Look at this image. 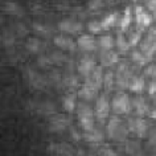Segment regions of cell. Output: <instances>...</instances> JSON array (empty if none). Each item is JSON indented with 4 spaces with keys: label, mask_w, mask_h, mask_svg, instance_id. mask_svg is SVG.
Returning <instances> with one entry per match:
<instances>
[{
    "label": "cell",
    "mask_w": 156,
    "mask_h": 156,
    "mask_svg": "<svg viewBox=\"0 0 156 156\" xmlns=\"http://www.w3.org/2000/svg\"><path fill=\"white\" fill-rule=\"evenodd\" d=\"M77 115H78V122L80 126L83 128V131L93 130L95 127V112L93 111L90 105L87 103V101L78 103L77 107Z\"/></svg>",
    "instance_id": "cell-1"
},
{
    "label": "cell",
    "mask_w": 156,
    "mask_h": 156,
    "mask_svg": "<svg viewBox=\"0 0 156 156\" xmlns=\"http://www.w3.org/2000/svg\"><path fill=\"white\" fill-rule=\"evenodd\" d=\"M130 130L128 126H124V123L119 119V116H112L107 123V136L116 142H124L127 139V135Z\"/></svg>",
    "instance_id": "cell-2"
},
{
    "label": "cell",
    "mask_w": 156,
    "mask_h": 156,
    "mask_svg": "<svg viewBox=\"0 0 156 156\" xmlns=\"http://www.w3.org/2000/svg\"><path fill=\"white\" fill-rule=\"evenodd\" d=\"M111 110L115 115H127L132 110V101L126 93H118L111 99Z\"/></svg>",
    "instance_id": "cell-3"
},
{
    "label": "cell",
    "mask_w": 156,
    "mask_h": 156,
    "mask_svg": "<svg viewBox=\"0 0 156 156\" xmlns=\"http://www.w3.org/2000/svg\"><path fill=\"white\" fill-rule=\"evenodd\" d=\"M132 77H134V72H132L130 65L126 64V62H122V64L118 65L115 72V78H116V86L119 89H128Z\"/></svg>",
    "instance_id": "cell-4"
},
{
    "label": "cell",
    "mask_w": 156,
    "mask_h": 156,
    "mask_svg": "<svg viewBox=\"0 0 156 156\" xmlns=\"http://www.w3.org/2000/svg\"><path fill=\"white\" fill-rule=\"evenodd\" d=\"M110 111H111V102L108 99L107 94L98 95V98L95 99V106H94L95 116L99 120H105L110 114Z\"/></svg>",
    "instance_id": "cell-5"
},
{
    "label": "cell",
    "mask_w": 156,
    "mask_h": 156,
    "mask_svg": "<svg viewBox=\"0 0 156 156\" xmlns=\"http://www.w3.org/2000/svg\"><path fill=\"white\" fill-rule=\"evenodd\" d=\"M152 20H154V16L151 13H148L146 8L142 5L135 7V24H136V29L143 30L151 27Z\"/></svg>",
    "instance_id": "cell-6"
},
{
    "label": "cell",
    "mask_w": 156,
    "mask_h": 156,
    "mask_svg": "<svg viewBox=\"0 0 156 156\" xmlns=\"http://www.w3.org/2000/svg\"><path fill=\"white\" fill-rule=\"evenodd\" d=\"M128 130L138 136V138H144L148 134V124L143 119V116H136V118L128 119Z\"/></svg>",
    "instance_id": "cell-7"
},
{
    "label": "cell",
    "mask_w": 156,
    "mask_h": 156,
    "mask_svg": "<svg viewBox=\"0 0 156 156\" xmlns=\"http://www.w3.org/2000/svg\"><path fill=\"white\" fill-rule=\"evenodd\" d=\"M77 46L82 52H95L98 49V41L94 37V34H81L77 40Z\"/></svg>",
    "instance_id": "cell-8"
},
{
    "label": "cell",
    "mask_w": 156,
    "mask_h": 156,
    "mask_svg": "<svg viewBox=\"0 0 156 156\" xmlns=\"http://www.w3.org/2000/svg\"><path fill=\"white\" fill-rule=\"evenodd\" d=\"M140 50L146 54L148 60H152V57L156 54V37L147 33V36L140 41Z\"/></svg>",
    "instance_id": "cell-9"
},
{
    "label": "cell",
    "mask_w": 156,
    "mask_h": 156,
    "mask_svg": "<svg viewBox=\"0 0 156 156\" xmlns=\"http://www.w3.org/2000/svg\"><path fill=\"white\" fill-rule=\"evenodd\" d=\"M103 76H105V73H103L102 65H97L95 68L91 70V73L89 74L87 77H85V82L90 83L101 90V89L103 87Z\"/></svg>",
    "instance_id": "cell-10"
},
{
    "label": "cell",
    "mask_w": 156,
    "mask_h": 156,
    "mask_svg": "<svg viewBox=\"0 0 156 156\" xmlns=\"http://www.w3.org/2000/svg\"><path fill=\"white\" fill-rule=\"evenodd\" d=\"M98 94H99V89L93 86L90 83H86L83 82L82 87L78 90V95L81 97V99L83 101H93V99H97L98 98Z\"/></svg>",
    "instance_id": "cell-11"
},
{
    "label": "cell",
    "mask_w": 156,
    "mask_h": 156,
    "mask_svg": "<svg viewBox=\"0 0 156 156\" xmlns=\"http://www.w3.org/2000/svg\"><path fill=\"white\" fill-rule=\"evenodd\" d=\"M58 29H60L61 32H65L69 34H76L83 29V25L81 24V23L74 21V20H62L58 23Z\"/></svg>",
    "instance_id": "cell-12"
},
{
    "label": "cell",
    "mask_w": 156,
    "mask_h": 156,
    "mask_svg": "<svg viewBox=\"0 0 156 156\" xmlns=\"http://www.w3.org/2000/svg\"><path fill=\"white\" fill-rule=\"evenodd\" d=\"M95 66H97V62H95L94 58L90 57V56H85V57L81 58L80 64H78V73L85 78L91 73V70L94 69Z\"/></svg>",
    "instance_id": "cell-13"
},
{
    "label": "cell",
    "mask_w": 156,
    "mask_h": 156,
    "mask_svg": "<svg viewBox=\"0 0 156 156\" xmlns=\"http://www.w3.org/2000/svg\"><path fill=\"white\" fill-rule=\"evenodd\" d=\"M132 110H134L136 116H144V115H148L151 108L147 105L146 99H144L143 97L138 95L132 99Z\"/></svg>",
    "instance_id": "cell-14"
},
{
    "label": "cell",
    "mask_w": 156,
    "mask_h": 156,
    "mask_svg": "<svg viewBox=\"0 0 156 156\" xmlns=\"http://www.w3.org/2000/svg\"><path fill=\"white\" fill-rule=\"evenodd\" d=\"M54 45L58 46L62 50H74L77 46V42H74L69 36H65V34H58L53 38Z\"/></svg>",
    "instance_id": "cell-15"
},
{
    "label": "cell",
    "mask_w": 156,
    "mask_h": 156,
    "mask_svg": "<svg viewBox=\"0 0 156 156\" xmlns=\"http://www.w3.org/2000/svg\"><path fill=\"white\" fill-rule=\"evenodd\" d=\"M101 65L102 66H111L114 64H118L119 62V57H118V53L112 52L111 50H101Z\"/></svg>",
    "instance_id": "cell-16"
},
{
    "label": "cell",
    "mask_w": 156,
    "mask_h": 156,
    "mask_svg": "<svg viewBox=\"0 0 156 156\" xmlns=\"http://www.w3.org/2000/svg\"><path fill=\"white\" fill-rule=\"evenodd\" d=\"M124 33L126 32H122V30H119V32L116 33L115 46H116V49H118V53H126V52H128V49L131 48L130 41H128V38L126 37Z\"/></svg>",
    "instance_id": "cell-17"
},
{
    "label": "cell",
    "mask_w": 156,
    "mask_h": 156,
    "mask_svg": "<svg viewBox=\"0 0 156 156\" xmlns=\"http://www.w3.org/2000/svg\"><path fill=\"white\" fill-rule=\"evenodd\" d=\"M128 89H130L131 91L134 93H138V94H140V93H143V90L146 89V82H144V77L143 76H135L131 78V82H130V86H128Z\"/></svg>",
    "instance_id": "cell-18"
},
{
    "label": "cell",
    "mask_w": 156,
    "mask_h": 156,
    "mask_svg": "<svg viewBox=\"0 0 156 156\" xmlns=\"http://www.w3.org/2000/svg\"><path fill=\"white\" fill-rule=\"evenodd\" d=\"M98 41V48L101 50H111L115 45V38L111 34H103L97 38Z\"/></svg>",
    "instance_id": "cell-19"
},
{
    "label": "cell",
    "mask_w": 156,
    "mask_h": 156,
    "mask_svg": "<svg viewBox=\"0 0 156 156\" xmlns=\"http://www.w3.org/2000/svg\"><path fill=\"white\" fill-rule=\"evenodd\" d=\"M62 106H64V110L66 112H73L76 110L77 105V97L76 94H68L62 98Z\"/></svg>",
    "instance_id": "cell-20"
},
{
    "label": "cell",
    "mask_w": 156,
    "mask_h": 156,
    "mask_svg": "<svg viewBox=\"0 0 156 156\" xmlns=\"http://www.w3.org/2000/svg\"><path fill=\"white\" fill-rule=\"evenodd\" d=\"M116 85V78H115V73L112 70H107L103 76V89L107 93L111 91L114 86Z\"/></svg>",
    "instance_id": "cell-21"
},
{
    "label": "cell",
    "mask_w": 156,
    "mask_h": 156,
    "mask_svg": "<svg viewBox=\"0 0 156 156\" xmlns=\"http://www.w3.org/2000/svg\"><path fill=\"white\" fill-rule=\"evenodd\" d=\"M119 21H120L119 13H110L102 20V24H103L105 30H108V29L114 28L115 25H119Z\"/></svg>",
    "instance_id": "cell-22"
},
{
    "label": "cell",
    "mask_w": 156,
    "mask_h": 156,
    "mask_svg": "<svg viewBox=\"0 0 156 156\" xmlns=\"http://www.w3.org/2000/svg\"><path fill=\"white\" fill-rule=\"evenodd\" d=\"M132 21V12H131V8L130 7H127L126 11H124V15L122 17H120V21H119V29L122 30V32H127L128 27H130Z\"/></svg>",
    "instance_id": "cell-23"
},
{
    "label": "cell",
    "mask_w": 156,
    "mask_h": 156,
    "mask_svg": "<svg viewBox=\"0 0 156 156\" xmlns=\"http://www.w3.org/2000/svg\"><path fill=\"white\" fill-rule=\"evenodd\" d=\"M85 139H86L89 143H99V142H102L103 135L99 130H97V128L94 127L93 130L85 131Z\"/></svg>",
    "instance_id": "cell-24"
},
{
    "label": "cell",
    "mask_w": 156,
    "mask_h": 156,
    "mask_svg": "<svg viewBox=\"0 0 156 156\" xmlns=\"http://www.w3.org/2000/svg\"><path fill=\"white\" fill-rule=\"evenodd\" d=\"M131 60L135 65H139V66H146L148 64V61H150L142 50H134L131 53Z\"/></svg>",
    "instance_id": "cell-25"
},
{
    "label": "cell",
    "mask_w": 156,
    "mask_h": 156,
    "mask_svg": "<svg viewBox=\"0 0 156 156\" xmlns=\"http://www.w3.org/2000/svg\"><path fill=\"white\" fill-rule=\"evenodd\" d=\"M68 123H69V120L64 118V116H57L56 119H53V122H52V128L50 130L52 131H61V130H64V128L68 126Z\"/></svg>",
    "instance_id": "cell-26"
},
{
    "label": "cell",
    "mask_w": 156,
    "mask_h": 156,
    "mask_svg": "<svg viewBox=\"0 0 156 156\" xmlns=\"http://www.w3.org/2000/svg\"><path fill=\"white\" fill-rule=\"evenodd\" d=\"M87 29H89V32L93 33V34H99L101 32H102V30H105L102 21H98V20H91V21H89Z\"/></svg>",
    "instance_id": "cell-27"
},
{
    "label": "cell",
    "mask_w": 156,
    "mask_h": 156,
    "mask_svg": "<svg viewBox=\"0 0 156 156\" xmlns=\"http://www.w3.org/2000/svg\"><path fill=\"white\" fill-rule=\"evenodd\" d=\"M127 38H128V41H130V45L131 46L138 45V42L142 41V30H139V29L132 30V32L128 33Z\"/></svg>",
    "instance_id": "cell-28"
},
{
    "label": "cell",
    "mask_w": 156,
    "mask_h": 156,
    "mask_svg": "<svg viewBox=\"0 0 156 156\" xmlns=\"http://www.w3.org/2000/svg\"><path fill=\"white\" fill-rule=\"evenodd\" d=\"M144 77H148V78H151L152 81H156V65H154V64L148 65L146 70H144Z\"/></svg>",
    "instance_id": "cell-29"
},
{
    "label": "cell",
    "mask_w": 156,
    "mask_h": 156,
    "mask_svg": "<svg viewBox=\"0 0 156 156\" xmlns=\"http://www.w3.org/2000/svg\"><path fill=\"white\" fill-rule=\"evenodd\" d=\"M27 48H28L30 52L36 53L38 48H40V42H38V40H36V38H30V40H28V42H27Z\"/></svg>",
    "instance_id": "cell-30"
},
{
    "label": "cell",
    "mask_w": 156,
    "mask_h": 156,
    "mask_svg": "<svg viewBox=\"0 0 156 156\" xmlns=\"http://www.w3.org/2000/svg\"><path fill=\"white\" fill-rule=\"evenodd\" d=\"M87 7L90 11H98L103 7V0H90Z\"/></svg>",
    "instance_id": "cell-31"
},
{
    "label": "cell",
    "mask_w": 156,
    "mask_h": 156,
    "mask_svg": "<svg viewBox=\"0 0 156 156\" xmlns=\"http://www.w3.org/2000/svg\"><path fill=\"white\" fill-rule=\"evenodd\" d=\"M146 7H147V9L151 12L152 16H154V19H156V0H147Z\"/></svg>",
    "instance_id": "cell-32"
},
{
    "label": "cell",
    "mask_w": 156,
    "mask_h": 156,
    "mask_svg": "<svg viewBox=\"0 0 156 156\" xmlns=\"http://www.w3.org/2000/svg\"><path fill=\"white\" fill-rule=\"evenodd\" d=\"M148 33L156 37V24H155V25H152V27H150V29H148Z\"/></svg>",
    "instance_id": "cell-33"
},
{
    "label": "cell",
    "mask_w": 156,
    "mask_h": 156,
    "mask_svg": "<svg viewBox=\"0 0 156 156\" xmlns=\"http://www.w3.org/2000/svg\"><path fill=\"white\" fill-rule=\"evenodd\" d=\"M151 99H152V105H154L155 108H156V94H152L151 95Z\"/></svg>",
    "instance_id": "cell-34"
}]
</instances>
